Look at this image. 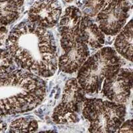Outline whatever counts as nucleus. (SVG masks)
Returning <instances> with one entry per match:
<instances>
[{"label":"nucleus","mask_w":133,"mask_h":133,"mask_svg":"<svg viewBox=\"0 0 133 133\" xmlns=\"http://www.w3.org/2000/svg\"><path fill=\"white\" fill-rule=\"evenodd\" d=\"M14 63V59L8 50L0 49V75L9 72Z\"/></svg>","instance_id":"nucleus-15"},{"label":"nucleus","mask_w":133,"mask_h":133,"mask_svg":"<svg viewBox=\"0 0 133 133\" xmlns=\"http://www.w3.org/2000/svg\"><path fill=\"white\" fill-rule=\"evenodd\" d=\"M122 60L111 47H104L89 57L78 71L77 82L85 93L98 92L105 78L120 69Z\"/></svg>","instance_id":"nucleus-2"},{"label":"nucleus","mask_w":133,"mask_h":133,"mask_svg":"<svg viewBox=\"0 0 133 133\" xmlns=\"http://www.w3.org/2000/svg\"><path fill=\"white\" fill-rule=\"evenodd\" d=\"M1 43H2V41H0V45H1Z\"/></svg>","instance_id":"nucleus-19"},{"label":"nucleus","mask_w":133,"mask_h":133,"mask_svg":"<svg viewBox=\"0 0 133 133\" xmlns=\"http://www.w3.org/2000/svg\"><path fill=\"white\" fill-rule=\"evenodd\" d=\"M62 48L65 53L59 57L58 65L61 71L65 73L72 74L78 71L89 56L88 45L80 35Z\"/></svg>","instance_id":"nucleus-8"},{"label":"nucleus","mask_w":133,"mask_h":133,"mask_svg":"<svg viewBox=\"0 0 133 133\" xmlns=\"http://www.w3.org/2000/svg\"><path fill=\"white\" fill-rule=\"evenodd\" d=\"M83 115L90 123L89 132H115L124 122L126 107L123 103L85 98Z\"/></svg>","instance_id":"nucleus-3"},{"label":"nucleus","mask_w":133,"mask_h":133,"mask_svg":"<svg viewBox=\"0 0 133 133\" xmlns=\"http://www.w3.org/2000/svg\"><path fill=\"white\" fill-rule=\"evenodd\" d=\"M79 35L81 39L92 48H101L105 41L103 32L87 15L81 18Z\"/></svg>","instance_id":"nucleus-10"},{"label":"nucleus","mask_w":133,"mask_h":133,"mask_svg":"<svg viewBox=\"0 0 133 133\" xmlns=\"http://www.w3.org/2000/svg\"><path fill=\"white\" fill-rule=\"evenodd\" d=\"M38 129V123L35 119L21 118L12 121L9 126V132H31Z\"/></svg>","instance_id":"nucleus-13"},{"label":"nucleus","mask_w":133,"mask_h":133,"mask_svg":"<svg viewBox=\"0 0 133 133\" xmlns=\"http://www.w3.org/2000/svg\"><path fill=\"white\" fill-rule=\"evenodd\" d=\"M85 93L77 79L69 80L64 88L61 102L53 111V121L59 124L76 122L77 114L85 99Z\"/></svg>","instance_id":"nucleus-4"},{"label":"nucleus","mask_w":133,"mask_h":133,"mask_svg":"<svg viewBox=\"0 0 133 133\" xmlns=\"http://www.w3.org/2000/svg\"><path fill=\"white\" fill-rule=\"evenodd\" d=\"M6 47L15 62L25 71L40 77H51L57 71V46L47 29L23 22L11 32Z\"/></svg>","instance_id":"nucleus-1"},{"label":"nucleus","mask_w":133,"mask_h":133,"mask_svg":"<svg viewBox=\"0 0 133 133\" xmlns=\"http://www.w3.org/2000/svg\"><path fill=\"white\" fill-rule=\"evenodd\" d=\"M130 8L129 0H107L97 16L100 29L108 35H116L129 18Z\"/></svg>","instance_id":"nucleus-5"},{"label":"nucleus","mask_w":133,"mask_h":133,"mask_svg":"<svg viewBox=\"0 0 133 133\" xmlns=\"http://www.w3.org/2000/svg\"><path fill=\"white\" fill-rule=\"evenodd\" d=\"M106 2L107 0H86L85 3L86 9L84 11L85 15L89 17L97 15Z\"/></svg>","instance_id":"nucleus-14"},{"label":"nucleus","mask_w":133,"mask_h":133,"mask_svg":"<svg viewBox=\"0 0 133 133\" xmlns=\"http://www.w3.org/2000/svg\"><path fill=\"white\" fill-rule=\"evenodd\" d=\"M24 0H0V25H7L18 18Z\"/></svg>","instance_id":"nucleus-12"},{"label":"nucleus","mask_w":133,"mask_h":133,"mask_svg":"<svg viewBox=\"0 0 133 133\" xmlns=\"http://www.w3.org/2000/svg\"><path fill=\"white\" fill-rule=\"evenodd\" d=\"M81 18V12L77 7L70 6L65 9L63 15L61 18L59 26L61 47L70 43L79 36Z\"/></svg>","instance_id":"nucleus-9"},{"label":"nucleus","mask_w":133,"mask_h":133,"mask_svg":"<svg viewBox=\"0 0 133 133\" xmlns=\"http://www.w3.org/2000/svg\"><path fill=\"white\" fill-rule=\"evenodd\" d=\"M7 124L3 121H0V132H3L6 130Z\"/></svg>","instance_id":"nucleus-17"},{"label":"nucleus","mask_w":133,"mask_h":133,"mask_svg":"<svg viewBox=\"0 0 133 133\" xmlns=\"http://www.w3.org/2000/svg\"><path fill=\"white\" fill-rule=\"evenodd\" d=\"M116 132H132V121L128 120L123 123Z\"/></svg>","instance_id":"nucleus-16"},{"label":"nucleus","mask_w":133,"mask_h":133,"mask_svg":"<svg viewBox=\"0 0 133 133\" xmlns=\"http://www.w3.org/2000/svg\"><path fill=\"white\" fill-rule=\"evenodd\" d=\"M62 13L58 0H38L29 9V23L38 27L49 29L57 24Z\"/></svg>","instance_id":"nucleus-7"},{"label":"nucleus","mask_w":133,"mask_h":133,"mask_svg":"<svg viewBox=\"0 0 133 133\" xmlns=\"http://www.w3.org/2000/svg\"><path fill=\"white\" fill-rule=\"evenodd\" d=\"M130 1H132V0H130Z\"/></svg>","instance_id":"nucleus-20"},{"label":"nucleus","mask_w":133,"mask_h":133,"mask_svg":"<svg viewBox=\"0 0 133 133\" xmlns=\"http://www.w3.org/2000/svg\"><path fill=\"white\" fill-rule=\"evenodd\" d=\"M132 79V70L121 67L104 79L103 95L115 103H126L130 97Z\"/></svg>","instance_id":"nucleus-6"},{"label":"nucleus","mask_w":133,"mask_h":133,"mask_svg":"<svg viewBox=\"0 0 133 133\" xmlns=\"http://www.w3.org/2000/svg\"><path fill=\"white\" fill-rule=\"evenodd\" d=\"M132 20H130L121 30L115 42L116 51L130 61L132 55Z\"/></svg>","instance_id":"nucleus-11"},{"label":"nucleus","mask_w":133,"mask_h":133,"mask_svg":"<svg viewBox=\"0 0 133 133\" xmlns=\"http://www.w3.org/2000/svg\"><path fill=\"white\" fill-rule=\"evenodd\" d=\"M65 2H67V3H71V2H73V0H65Z\"/></svg>","instance_id":"nucleus-18"}]
</instances>
